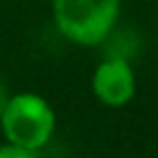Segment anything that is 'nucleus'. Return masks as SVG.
Masks as SVG:
<instances>
[{
	"label": "nucleus",
	"mask_w": 158,
	"mask_h": 158,
	"mask_svg": "<svg viewBox=\"0 0 158 158\" xmlns=\"http://www.w3.org/2000/svg\"><path fill=\"white\" fill-rule=\"evenodd\" d=\"M0 158H37V151H30V148H20V146H2L0 148Z\"/></svg>",
	"instance_id": "4"
},
{
	"label": "nucleus",
	"mask_w": 158,
	"mask_h": 158,
	"mask_svg": "<svg viewBox=\"0 0 158 158\" xmlns=\"http://www.w3.org/2000/svg\"><path fill=\"white\" fill-rule=\"evenodd\" d=\"M5 104H7V89H5V84H2V79H0V116H2Z\"/></svg>",
	"instance_id": "5"
},
{
	"label": "nucleus",
	"mask_w": 158,
	"mask_h": 158,
	"mask_svg": "<svg viewBox=\"0 0 158 158\" xmlns=\"http://www.w3.org/2000/svg\"><path fill=\"white\" fill-rule=\"evenodd\" d=\"M57 30L84 47L109 37L118 17V0H52Z\"/></svg>",
	"instance_id": "1"
},
{
	"label": "nucleus",
	"mask_w": 158,
	"mask_h": 158,
	"mask_svg": "<svg viewBox=\"0 0 158 158\" xmlns=\"http://www.w3.org/2000/svg\"><path fill=\"white\" fill-rule=\"evenodd\" d=\"M91 89L101 104L126 106L136 94V74L123 57H109L94 69Z\"/></svg>",
	"instance_id": "3"
},
{
	"label": "nucleus",
	"mask_w": 158,
	"mask_h": 158,
	"mask_svg": "<svg viewBox=\"0 0 158 158\" xmlns=\"http://www.w3.org/2000/svg\"><path fill=\"white\" fill-rule=\"evenodd\" d=\"M5 138L12 146L40 151L54 133V111L40 94L22 91L7 96V104L0 116Z\"/></svg>",
	"instance_id": "2"
}]
</instances>
